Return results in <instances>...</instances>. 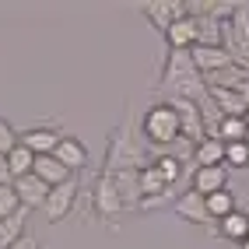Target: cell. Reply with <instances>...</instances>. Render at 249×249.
Segmentation results:
<instances>
[{
    "instance_id": "10",
    "label": "cell",
    "mask_w": 249,
    "mask_h": 249,
    "mask_svg": "<svg viewBox=\"0 0 249 249\" xmlns=\"http://www.w3.org/2000/svg\"><path fill=\"white\" fill-rule=\"evenodd\" d=\"M11 186H14V193H18V204H21L25 211H42L49 186H46L39 176H32V172H28V176H21V179H14Z\"/></svg>"
},
{
    "instance_id": "18",
    "label": "cell",
    "mask_w": 249,
    "mask_h": 249,
    "mask_svg": "<svg viewBox=\"0 0 249 249\" xmlns=\"http://www.w3.org/2000/svg\"><path fill=\"white\" fill-rule=\"evenodd\" d=\"M25 231H28V211L25 207L18 214H11V218H0V249H11Z\"/></svg>"
},
{
    "instance_id": "22",
    "label": "cell",
    "mask_w": 249,
    "mask_h": 249,
    "mask_svg": "<svg viewBox=\"0 0 249 249\" xmlns=\"http://www.w3.org/2000/svg\"><path fill=\"white\" fill-rule=\"evenodd\" d=\"M32 165H36V155H32L28 147H21V144L7 155V169H11V176H14V179L28 176V172H32Z\"/></svg>"
},
{
    "instance_id": "7",
    "label": "cell",
    "mask_w": 249,
    "mask_h": 249,
    "mask_svg": "<svg viewBox=\"0 0 249 249\" xmlns=\"http://www.w3.org/2000/svg\"><path fill=\"white\" fill-rule=\"evenodd\" d=\"M141 11L155 28L169 32L179 18H186V0H151V4H141Z\"/></svg>"
},
{
    "instance_id": "19",
    "label": "cell",
    "mask_w": 249,
    "mask_h": 249,
    "mask_svg": "<svg viewBox=\"0 0 249 249\" xmlns=\"http://www.w3.org/2000/svg\"><path fill=\"white\" fill-rule=\"evenodd\" d=\"M211 137H218L221 144H239V141H249V126H246V120H239V116H221Z\"/></svg>"
},
{
    "instance_id": "3",
    "label": "cell",
    "mask_w": 249,
    "mask_h": 249,
    "mask_svg": "<svg viewBox=\"0 0 249 249\" xmlns=\"http://www.w3.org/2000/svg\"><path fill=\"white\" fill-rule=\"evenodd\" d=\"M144 165H147V158L130 144V130L126 126L112 130L109 155H106V172H126V169H144Z\"/></svg>"
},
{
    "instance_id": "12",
    "label": "cell",
    "mask_w": 249,
    "mask_h": 249,
    "mask_svg": "<svg viewBox=\"0 0 249 249\" xmlns=\"http://www.w3.org/2000/svg\"><path fill=\"white\" fill-rule=\"evenodd\" d=\"M53 158H56V161H60V165H63L67 172H81V169L88 165V147L81 144L77 137H67V134H63V141L56 144Z\"/></svg>"
},
{
    "instance_id": "25",
    "label": "cell",
    "mask_w": 249,
    "mask_h": 249,
    "mask_svg": "<svg viewBox=\"0 0 249 249\" xmlns=\"http://www.w3.org/2000/svg\"><path fill=\"white\" fill-rule=\"evenodd\" d=\"M14 147H18V134H14V126L0 116V155H11Z\"/></svg>"
},
{
    "instance_id": "29",
    "label": "cell",
    "mask_w": 249,
    "mask_h": 249,
    "mask_svg": "<svg viewBox=\"0 0 249 249\" xmlns=\"http://www.w3.org/2000/svg\"><path fill=\"white\" fill-rule=\"evenodd\" d=\"M242 120H246V126H249V109H246V116H242Z\"/></svg>"
},
{
    "instance_id": "4",
    "label": "cell",
    "mask_w": 249,
    "mask_h": 249,
    "mask_svg": "<svg viewBox=\"0 0 249 249\" xmlns=\"http://www.w3.org/2000/svg\"><path fill=\"white\" fill-rule=\"evenodd\" d=\"M77 204V176H71L67 182H60L46 193V204H42V214L49 225H60L63 218H71V211Z\"/></svg>"
},
{
    "instance_id": "5",
    "label": "cell",
    "mask_w": 249,
    "mask_h": 249,
    "mask_svg": "<svg viewBox=\"0 0 249 249\" xmlns=\"http://www.w3.org/2000/svg\"><path fill=\"white\" fill-rule=\"evenodd\" d=\"M190 60H193V67L204 74V81L214 77V74H225L228 67H235V60H231V53L225 46H193Z\"/></svg>"
},
{
    "instance_id": "27",
    "label": "cell",
    "mask_w": 249,
    "mask_h": 249,
    "mask_svg": "<svg viewBox=\"0 0 249 249\" xmlns=\"http://www.w3.org/2000/svg\"><path fill=\"white\" fill-rule=\"evenodd\" d=\"M11 182H14V176L7 169V155H0V186H11Z\"/></svg>"
},
{
    "instance_id": "26",
    "label": "cell",
    "mask_w": 249,
    "mask_h": 249,
    "mask_svg": "<svg viewBox=\"0 0 249 249\" xmlns=\"http://www.w3.org/2000/svg\"><path fill=\"white\" fill-rule=\"evenodd\" d=\"M11 249H39V239H36V235H32V231H25V235H21L18 242H14Z\"/></svg>"
},
{
    "instance_id": "17",
    "label": "cell",
    "mask_w": 249,
    "mask_h": 249,
    "mask_svg": "<svg viewBox=\"0 0 249 249\" xmlns=\"http://www.w3.org/2000/svg\"><path fill=\"white\" fill-rule=\"evenodd\" d=\"M218 235H221V239H228L231 246L242 242V239L249 235V214H246L242 207H239V211H231L228 218H221V221H218Z\"/></svg>"
},
{
    "instance_id": "15",
    "label": "cell",
    "mask_w": 249,
    "mask_h": 249,
    "mask_svg": "<svg viewBox=\"0 0 249 249\" xmlns=\"http://www.w3.org/2000/svg\"><path fill=\"white\" fill-rule=\"evenodd\" d=\"M32 176H39V179L46 182V186L53 190V186H60V182H67L74 172H67V169H63V165H60L53 155H36V165H32Z\"/></svg>"
},
{
    "instance_id": "1",
    "label": "cell",
    "mask_w": 249,
    "mask_h": 249,
    "mask_svg": "<svg viewBox=\"0 0 249 249\" xmlns=\"http://www.w3.org/2000/svg\"><path fill=\"white\" fill-rule=\"evenodd\" d=\"M165 91V102L169 98H190V102H204L207 98V81L204 74L193 67L190 53H179V49H169L165 56V74H161V85Z\"/></svg>"
},
{
    "instance_id": "21",
    "label": "cell",
    "mask_w": 249,
    "mask_h": 249,
    "mask_svg": "<svg viewBox=\"0 0 249 249\" xmlns=\"http://www.w3.org/2000/svg\"><path fill=\"white\" fill-rule=\"evenodd\" d=\"M155 165V172L169 182V186H179V179H182V158L179 155H155V158H147Z\"/></svg>"
},
{
    "instance_id": "11",
    "label": "cell",
    "mask_w": 249,
    "mask_h": 249,
    "mask_svg": "<svg viewBox=\"0 0 249 249\" xmlns=\"http://www.w3.org/2000/svg\"><path fill=\"white\" fill-rule=\"evenodd\" d=\"M190 190L200 193V196H211V193H218V190H228V169H225V165H214V169H193Z\"/></svg>"
},
{
    "instance_id": "14",
    "label": "cell",
    "mask_w": 249,
    "mask_h": 249,
    "mask_svg": "<svg viewBox=\"0 0 249 249\" xmlns=\"http://www.w3.org/2000/svg\"><path fill=\"white\" fill-rule=\"evenodd\" d=\"M190 155L196 161V169H214V165H225V144L218 137H204L200 144L190 147Z\"/></svg>"
},
{
    "instance_id": "13",
    "label": "cell",
    "mask_w": 249,
    "mask_h": 249,
    "mask_svg": "<svg viewBox=\"0 0 249 249\" xmlns=\"http://www.w3.org/2000/svg\"><path fill=\"white\" fill-rule=\"evenodd\" d=\"M165 42H169V49H179V53H190V49L196 46V21L190 18H179L169 32H165Z\"/></svg>"
},
{
    "instance_id": "2",
    "label": "cell",
    "mask_w": 249,
    "mask_h": 249,
    "mask_svg": "<svg viewBox=\"0 0 249 249\" xmlns=\"http://www.w3.org/2000/svg\"><path fill=\"white\" fill-rule=\"evenodd\" d=\"M141 130H144L147 144H158V147H169V144H179L182 141V134H179V116H176L172 102H155L151 109L144 112Z\"/></svg>"
},
{
    "instance_id": "9",
    "label": "cell",
    "mask_w": 249,
    "mask_h": 249,
    "mask_svg": "<svg viewBox=\"0 0 249 249\" xmlns=\"http://www.w3.org/2000/svg\"><path fill=\"white\" fill-rule=\"evenodd\" d=\"M60 141H63V134L56 126H32V130H25V134H18V144L28 147L32 155H53Z\"/></svg>"
},
{
    "instance_id": "20",
    "label": "cell",
    "mask_w": 249,
    "mask_h": 249,
    "mask_svg": "<svg viewBox=\"0 0 249 249\" xmlns=\"http://www.w3.org/2000/svg\"><path fill=\"white\" fill-rule=\"evenodd\" d=\"M204 204H207V214H211V221L218 225L221 218H228L231 211H239V196L231 193V190H218V193L204 196Z\"/></svg>"
},
{
    "instance_id": "23",
    "label": "cell",
    "mask_w": 249,
    "mask_h": 249,
    "mask_svg": "<svg viewBox=\"0 0 249 249\" xmlns=\"http://www.w3.org/2000/svg\"><path fill=\"white\" fill-rule=\"evenodd\" d=\"M225 169H249V141L225 144Z\"/></svg>"
},
{
    "instance_id": "24",
    "label": "cell",
    "mask_w": 249,
    "mask_h": 249,
    "mask_svg": "<svg viewBox=\"0 0 249 249\" xmlns=\"http://www.w3.org/2000/svg\"><path fill=\"white\" fill-rule=\"evenodd\" d=\"M21 204H18V193L14 186H0V218H11V214H18Z\"/></svg>"
},
{
    "instance_id": "8",
    "label": "cell",
    "mask_w": 249,
    "mask_h": 249,
    "mask_svg": "<svg viewBox=\"0 0 249 249\" xmlns=\"http://www.w3.org/2000/svg\"><path fill=\"white\" fill-rule=\"evenodd\" d=\"M172 211H176V218H179V221H186V225H196V228H211V214H207V204H204V196H200V193H193V190L179 193V196H176V204H172Z\"/></svg>"
},
{
    "instance_id": "6",
    "label": "cell",
    "mask_w": 249,
    "mask_h": 249,
    "mask_svg": "<svg viewBox=\"0 0 249 249\" xmlns=\"http://www.w3.org/2000/svg\"><path fill=\"white\" fill-rule=\"evenodd\" d=\"M95 214L102 221H112L116 214H123V200H120V190H116L112 172L98 176V186H95Z\"/></svg>"
},
{
    "instance_id": "16",
    "label": "cell",
    "mask_w": 249,
    "mask_h": 249,
    "mask_svg": "<svg viewBox=\"0 0 249 249\" xmlns=\"http://www.w3.org/2000/svg\"><path fill=\"white\" fill-rule=\"evenodd\" d=\"M207 102L218 109V116H239V120L246 116V102L228 88H207Z\"/></svg>"
},
{
    "instance_id": "28",
    "label": "cell",
    "mask_w": 249,
    "mask_h": 249,
    "mask_svg": "<svg viewBox=\"0 0 249 249\" xmlns=\"http://www.w3.org/2000/svg\"><path fill=\"white\" fill-rule=\"evenodd\" d=\"M231 249H249V235H246L242 242H235V246H231Z\"/></svg>"
}]
</instances>
